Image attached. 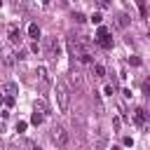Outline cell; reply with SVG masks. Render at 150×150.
<instances>
[{"label":"cell","mask_w":150,"mask_h":150,"mask_svg":"<svg viewBox=\"0 0 150 150\" xmlns=\"http://www.w3.org/2000/svg\"><path fill=\"white\" fill-rule=\"evenodd\" d=\"M2 91H5V94H12V96H14V94L19 91V87H16L14 82H5V84H2Z\"/></svg>","instance_id":"obj_7"},{"label":"cell","mask_w":150,"mask_h":150,"mask_svg":"<svg viewBox=\"0 0 150 150\" xmlns=\"http://www.w3.org/2000/svg\"><path fill=\"white\" fill-rule=\"evenodd\" d=\"M94 2H96V5L101 7V9H105V7H110V0H94Z\"/></svg>","instance_id":"obj_17"},{"label":"cell","mask_w":150,"mask_h":150,"mask_svg":"<svg viewBox=\"0 0 150 150\" xmlns=\"http://www.w3.org/2000/svg\"><path fill=\"white\" fill-rule=\"evenodd\" d=\"M5 105H9V108L14 105V96H12V94H7V96H5Z\"/></svg>","instance_id":"obj_18"},{"label":"cell","mask_w":150,"mask_h":150,"mask_svg":"<svg viewBox=\"0 0 150 150\" xmlns=\"http://www.w3.org/2000/svg\"><path fill=\"white\" fill-rule=\"evenodd\" d=\"M56 98H59V110H61V112H68L70 94H68V87H66L63 82H56Z\"/></svg>","instance_id":"obj_1"},{"label":"cell","mask_w":150,"mask_h":150,"mask_svg":"<svg viewBox=\"0 0 150 150\" xmlns=\"http://www.w3.org/2000/svg\"><path fill=\"white\" fill-rule=\"evenodd\" d=\"M7 38H9L12 45H21V30H19L16 23H9L7 26Z\"/></svg>","instance_id":"obj_5"},{"label":"cell","mask_w":150,"mask_h":150,"mask_svg":"<svg viewBox=\"0 0 150 150\" xmlns=\"http://www.w3.org/2000/svg\"><path fill=\"white\" fill-rule=\"evenodd\" d=\"M30 122H33V124H42V112H40V110H35V112H33V117H30Z\"/></svg>","instance_id":"obj_13"},{"label":"cell","mask_w":150,"mask_h":150,"mask_svg":"<svg viewBox=\"0 0 150 150\" xmlns=\"http://www.w3.org/2000/svg\"><path fill=\"white\" fill-rule=\"evenodd\" d=\"M0 103H5V96H2V91H0Z\"/></svg>","instance_id":"obj_23"},{"label":"cell","mask_w":150,"mask_h":150,"mask_svg":"<svg viewBox=\"0 0 150 150\" xmlns=\"http://www.w3.org/2000/svg\"><path fill=\"white\" fill-rule=\"evenodd\" d=\"M129 63H131V66H141V59H138V56H131Z\"/></svg>","instance_id":"obj_20"},{"label":"cell","mask_w":150,"mask_h":150,"mask_svg":"<svg viewBox=\"0 0 150 150\" xmlns=\"http://www.w3.org/2000/svg\"><path fill=\"white\" fill-rule=\"evenodd\" d=\"M47 2H49V0H42V5H47Z\"/></svg>","instance_id":"obj_25"},{"label":"cell","mask_w":150,"mask_h":150,"mask_svg":"<svg viewBox=\"0 0 150 150\" xmlns=\"http://www.w3.org/2000/svg\"><path fill=\"white\" fill-rule=\"evenodd\" d=\"M70 80L75 82V87H82V75H80V73H73V75H70Z\"/></svg>","instance_id":"obj_14"},{"label":"cell","mask_w":150,"mask_h":150,"mask_svg":"<svg viewBox=\"0 0 150 150\" xmlns=\"http://www.w3.org/2000/svg\"><path fill=\"white\" fill-rule=\"evenodd\" d=\"M52 141H54V145H66L68 143V131L61 129V127H54L52 129Z\"/></svg>","instance_id":"obj_4"},{"label":"cell","mask_w":150,"mask_h":150,"mask_svg":"<svg viewBox=\"0 0 150 150\" xmlns=\"http://www.w3.org/2000/svg\"><path fill=\"white\" fill-rule=\"evenodd\" d=\"M101 19H103V16H101L98 12H94V16H91V21H94V23H101Z\"/></svg>","instance_id":"obj_19"},{"label":"cell","mask_w":150,"mask_h":150,"mask_svg":"<svg viewBox=\"0 0 150 150\" xmlns=\"http://www.w3.org/2000/svg\"><path fill=\"white\" fill-rule=\"evenodd\" d=\"M127 23H129V14H124V12H122V14H117V26H120V28H124Z\"/></svg>","instance_id":"obj_10"},{"label":"cell","mask_w":150,"mask_h":150,"mask_svg":"<svg viewBox=\"0 0 150 150\" xmlns=\"http://www.w3.org/2000/svg\"><path fill=\"white\" fill-rule=\"evenodd\" d=\"M96 42H98L103 49H112V38L108 35V28H105V26H98V30H96Z\"/></svg>","instance_id":"obj_2"},{"label":"cell","mask_w":150,"mask_h":150,"mask_svg":"<svg viewBox=\"0 0 150 150\" xmlns=\"http://www.w3.org/2000/svg\"><path fill=\"white\" fill-rule=\"evenodd\" d=\"M148 117H150V112H148L145 108H136V110H134V122H136L138 127H143V124L148 122Z\"/></svg>","instance_id":"obj_6"},{"label":"cell","mask_w":150,"mask_h":150,"mask_svg":"<svg viewBox=\"0 0 150 150\" xmlns=\"http://www.w3.org/2000/svg\"><path fill=\"white\" fill-rule=\"evenodd\" d=\"M94 75H96V77H103V75H105V68H103L101 63H96V66H94Z\"/></svg>","instance_id":"obj_12"},{"label":"cell","mask_w":150,"mask_h":150,"mask_svg":"<svg viewBox=\"0 0 150 150\" xmlns=\"http://www.w3.org/2000/svg\"><path fill=\"white\" fill-rule=\"evenodd\" d=\"M73 21H75V23H84V21H87V16H84L82 12H73Z\"/></svg>","instance_id":"obj_11"},{"label":"cell","mask_w":150,"mask_h":150,"mask_svg":"<svg viewBox=\"0 0 150 150\" xmlns=\"http://www.w3.org/2000/svg\"><path fill=\"white\" fill-rule=\"evenodd\" d=\"M45 52H47V56H49V59H56V56H59V52H61L59 40H56V38H47V40H45Z\"/></svg>","instance_id":"obj_3"},{"label":"cell","mask_w":150,"mask_h":150,"mask_svg":"<svg viewBox=\"0 0 150 150\" xmlns=\"http://www.w3.org/2000/svg\"><path fill=\"white\" fill-rule=\"evenodd\" d=\"M38 75H40L42 84H49V75H47V68H45V66H40V68H38Z\"/></svg>","instance_id":"obj_9"},{"label":"cell","mask_w":150,"mask_h":150,"mask_svg":"<svg viewBox=\"0 0 150 150\" xmlns=\"http://www.w3.org/2000/svg\"><path fill=\"white\" fill-rule=\"evenodd\" d=\"M35 110H40V112H47V103H45V101H35Z\"/></svg>","instance_id":"obj_15"},{"label":"cell","mask_w":150,"mask_h":150,"mask_svg":"<svg viewBox=\"0 0 150 150\" xmlns=\"http://www.w3.org/2000/svg\"><path fill=\"white\" fill-rule=\"evenodd\" d=\"M16 131H19V134L26 131V122H16Z\"/></svg>","instance_id":"obj_21"},{"label":"cell","mask_w":150,"mask_h":150,"mask_svg":"<svg viewBox=\"0 0 150 150\" xmlns=\"http://www.w3.org/2000/svg\"><path fill=\"white\" fill-rule=\"evenodd\" d=\"M122 143H124V145H134V138H131V136H124Z\"/></svg>","instance_id":"obj_22"},{"label":"cell","mask_w":150,"mask_h":150,"mask_svg":"<svg viewBox=\"0 0 150 150\" xmlns=\"http://www.w3.org/2000/svg\"><path fill=\"white\" fill-rule=\"evenodd\" d=\"M28 35H30L33 40L40 38V28H38V23H30V26H28Z\"/></svg>","instance_id":"obj_8"},{"label":"cell","mask_w":150,"mask_h":150,"mask_svg":"<svg viewBox=\"0 0 150 150\" xmlns=\"http://www.w3.org/2000/svg\"><path fill=\"white\" fill-rule=\"evenodd\" d=\"M143 94H145V96H150V77H148V80H143Z\"/></svg>","instance_id":"obj_16"},{"label":"cell","mask_w":150,"mask_h":150,"mask_svg":"<svg viewBox=\"0 0 150 150\" xmlns=\"http://www.w3.org/2000/svg\"><path fill=\"white\" fill-rule=\"evenodd\" d=\"M138 5H145V0H138Z\"/></svg>","instance_id":"obj_24"}]
</instances>
